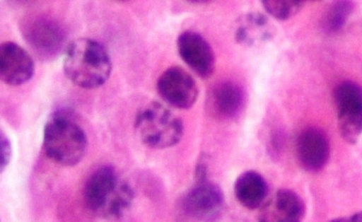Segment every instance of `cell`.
Segmentation results:
<instances>
[{
    "label": "cell",
    "mask_w": 362,
    "mask_h": 222,
    "mask_svg": "<svg viewBox=\"0 0 362 222\" xmlns=\"http://www.w3.org/2000/svg\"><path fill=\"white\" fill-rule=\"evenodd\" d=\"M223 203V194L218 186L202 180L187 193L183 200V206L185 211L193 218L211 221L221 213Z\"/></svg>",
    "instance_id": "obj_9"
},
{
    "label": "cell",
    "mask_w": 362,
    "mask_h": 222,
    "mask_svg": "<svg viewBox=\"0 0 362 222\" xmlns=\"http://www.w3.org/2000/svg\"><path fill=\"white\" fill-rule=\"evenodd\" d=\"M34 62L30 54L18 44L6 41L0 47V78L7 85L21 86L34 74Z\"/></svg>",
    "instance_id": "obj_10"
},
{
    "label": "cell",
    "mask_w": 362,
    "mask_h": 222,
    "mask_svg": "<svg viewBox=\"0 0 362 222\" xmlns=\"http://www.w3.org/2000/svg\"><path fill=\"white\" fill-rule=\"evenodd\" d=\"M353 3L350 1H338L328 8L324 19L323 28L328 33H336L341 30L353 9Z\"/></svg>",
    "instance_id": "obj_16"
},
{
    "label": "cell",
    "mask_w": 362,
    "mask_h": 222,
    "mask_svg": "<svg viewBox=\"0 0 362 222\" xmlns=\"http://www.w3.org/2000/svg\"><path fill=\"white\" fill-rule=\"evenodd\" d=\"M43 148L49 159L61 165L71 167L84 158L88 139L77 122L65 113L57 112L45 124Z\"/></svg>",
    "instance_id": "obj_3"
},
{
    "label": "cell",
    "mask_w": 362,
    "mask_h": 222,
    "mask_svg": "<svg viewBox=\"0 0 362 222\" xmlns=\"http://www.w3.org/2000/svg\"><path fill=\"white\" fill-rule=\"evenodd\" d=\"M23 37L40 57L47 59L57 56L66 45V35L54 21L45 17H34L22 25Z\"/></svg>",
    "instance_id": "obj_6"
},
{
    "label": "cell",
    "mask_w": 362,
    "mask_h": 222,
    "mask_svg": "<svg viewBox=\"0 0 362 222\" xmlns=\"http://www.w3.org/2000/svg\"><path fill=\"white\" fill-rule=\"evenodd\" d=\"M265 11L278 20H286L296 14L303 5V1L264 0L262 1Z\"/></svg>",
    "instance_id": "obj_17"
},
{
    "label": "cell",
    "mask_w": 362,
    "mask_h": 222,
    "mask_svg": "<svg viewBox=\"0 0 362 222\" xmlns=\"http://www.w3.org/2000/svg\"><path fill=\"white\" fill-rule=\"evenodd\" d=\"M177 47L182 59L199 77L208 78L213 74L214 52L203 36L192 30L184 31L177 37Z\"/></svg>",
    "instance_id": "obj_8"
},
{
    "label": "cell",
    "mask_w": 362,
    "mask_h": 222,
    "mask_svg": "<svg viewBox=\"0 0 362 222\" xmlns=\"http://www.w3.org/2000/svg\"><path fill=\"white\" fill-rule=\"evenodd\" d=\"M266 180L259 173L248 170L240 174L234 184V194L245 208L255 209L261 206L267 195Z\"/></svg>",
    "instance_id": "obj_14"
},
{
    "label": "cell",
    "mask_w": 362,
    "mask_h": 222,
    "mask_svg": "<svg viewBox=\"0 0 362 222\" xmlns=\"http://www.w3.org/2000/svg\"><path fill=\"white\" fill-rule=\"evenodd\" d=\"M305 206L303 200L294 191L277 190L261 208L258 222H302Z\"/></svg>",
    "instance_id": "obj_11"
},
{
    "label": "cell",
    "mask_w": 362,
    "mask_h": 222,
    "mask_svg": "<svg viewBox=\"0 0 362 222\" xmlns=\"http://www.w3.org/2000/svg\"><path fill=\"white\" fill-rule=\"evenodd\" d=\"M134 127L145 145L157 149L176 145L183 134L182 120L158 102L151 103L139 111Z\"/></svg>",
    "instance_id": "obj_4"
},
{
    "label": "cell",
    "mask_w": 362,
    "mask_h": 222,
    "mask_svg": "<svg viewBox=\"0 0 362 222\" xmlns=\"http://www.w3.org/2000/svg\"><path fill=\"white\" fill-rule=\"evenodd\" d=\"M330 222H362V211L348 216L337 218L332 220Z\"/></svg>",
    "instance_id": "obj_19"
},
{
    "label": "cell",
    "mask_w": 362,
    "mask_h": 222,
    "mask_svg": "<svg viewBox=\"0 0 362 222\" xmlns=\"http://www.w3.org/2000/svg\"><path fill=\"white\" fill-rule=\"evenodd\" d=\"M272 37L267 17L261 13H248L240 21L235 32V40L247 46L252 45L259 39L269 40Z\"/></svg>",
    "instance_id": "obj_15"
},
{
    "label": "cell",
    "mask_w": 362,
    "mask_h": 222,
    "mask_svg": "<svg viewBox=\"0 0 362 222\" xmlns=\"http://www.w3.org/2000/svg\"><path fill=\"white\" fill-rule=\"evenodd\" d=\"M334 102L341 136L355 143L362 134V87L353 81H343L334 90Z\"/></svg>",
    "instance_id": "obj_5"
},
{
    "label": "cell",
    "mask_w": 362,
    "mask_h": 222,
    "mask_svg": "<svg viewBox=\"0 0 362 222\" xmlns=\"http://www.w3.org/2000/svg\"><path fill=\"white\" fill-rule=\"evenodd\" d=\"M11 156V146L8 137L1 132V162L0 169L2 173L8 165Z\"/></svg>",
    "instance_id": "obj_18"
},
{
    "label": "cell",
    "mask_w": 362,
    "mask_h": 222,
    "mask_svg": "<svg viewBox=\"0 0 362 222\" xmlns=\"http://www.w3.org/2000/svg\"><path fill=\"white\" fill-rule=\"evenodd\" d=\"M207 102L214 116L219 119H231L242 111L245 104V93L238 84L223 81L212 88Z\"/></svg>",
    "instance_id": "obj_13"
},
{
    "label": "cell",
    "mask_w": 362,
    "mask_h": 222,
    "mask_svg": "<svg viewBox=\"0 0 362 222\" xmlns=\"http://www.w3.org/2000/svg\"><path fill=\"white\" fill-rule=\"evenodd\" d=\"M83 197L91 212L103 218L115 220L131 207L134 193L127 182L120 180L112 166L103 165L88 178Z\"/></svg>",
    "instance_id": "obj_1"
},
{
    "label": "cell",
    "mask_w": 362,
    "mask_h": 222,
    "mask_svg": "<svg viewBox=\"0 0 362 222\" xmlns=\"http://www.w3.org/2000/svg\"><path fill=\"white\" fill-rule=\"evenodd\" d=\"M157 90L169 105L179 109H189L196 103L199 90L194 78L180 66L167 69L159 76Z\"/></svg>",
    "instance_id": "obj_7"
},
{
    "label": "cell",
    "mask_w": 362,
    "mask_h": 222,
    "mask_svg": "<svg viewBox=\"0 0 362 222\" xmlns=\"http://www.w3.org/2000/svg\"><path fill=\"white\" fill-rule=\"evenodd\" d=\"M63 69L66 77L77 86L93 89L110 77L112 62L105 48L90 38H78L66 48Z\"/></svg>",
    "instance_id": "obj_2"
},
{
    "label": "cell",
    "mask_w": 362,
    "mask_h": 222,
    "mask_svg": "<svg viewBox=\"0 0 362 222\" xmlns=\"http://www.w3.org/2000/svg\"><path fill=\"white\" fill-rule=\"evenodd\" d=\"M296 152L301 165L308 171L317 172L326 165L329 144L326 134L316 127H308L299 134Z\"/></svg>",
    "instance_id": "obj_12"
}]
</instances>
